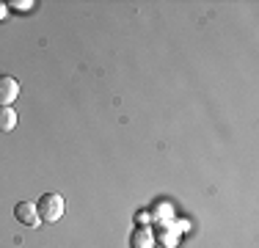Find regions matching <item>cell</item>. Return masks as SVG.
<instances>
[{
	"label": "cell",
	"instance_id": "3",
	"mask_svg": "<svg viewBox=\"0 0 259 248\" xmlns=\"http://www.w3.org/2000/svg\"><path fill=\"white\" fill-rule=\"evenodd\" d=\"M20 97V83L11 74H0V108H11V102Z\"/></svg>",
	"mask_w": 259,
	"mask_h": 248
},
{
	"label": "cell",
	"instance_id": "1",
	"mask_svg": "<svg viewBox=\"0 0 259 248\" xmlns=\"http://www.w3.org/2000/svg\"><path fill=\"white\" fill-rule=\"evenodd\" d=\"M64 210H66V201L61 198L58 193H45L36 201V213H39V221H45V223H55V221H61V215H64Z\"/></svg>",
	"mask_w": 259,
	"mask_h": 248
},
{
	"label": "cell",
	"instance_id": "2",
	"mask_svg": "<svg viewBox=\"0 0 259 248\" xmlns=\"http://www.w3.org/2000/svg\"><path fill=\"white\" fill-rule=\"evenodd\" d=\"M152 234H155V243L160 248H177V243H180V229H177L174 221L157 223V229H152Z\"/></svg>",
	"mask_w": 259,
	"mask_h": 248
},
{
	"label": "cell",
	"instance_id": "4",
	"mask_svg": "<svg viewBox=\"0 0 259 248\" xmlns=\"http://www.w3.org/2000/svg\"><path fill=\"white\" fill-rule=\"evenodd\" d=\"M14 218L22 223V226H39V213H36V204L30 201H20L14 204Z\"/></svg>",
	"mask_w": 259,
	"mask_h": 248
},
{
	"label": "cell",
	"instance_id": "6",
	"mask_svg": "<svg viewBox=\"0 0 259 248\" xmlns=\"http://www.w3.org/2000/svg\"><path fill=\"white\" fill-rule=\"evenodd\" d=\"M14 127H17L14 108H0V133H11Z\"/></svg>",
	"mask_w": 259,
	"mask_h": 248
},
{
	"label": "cell",
	"instance_id": "8",
	"mask_svg": "<svg viewBox=\"0 0 259 248\" xmlns=\"http://www.w3.org/2000/svg\"><path fill=\"white\" fill-rule=\"evenodd\" d=\"M11 6H14V9H30L33 3H30V0H25V3H11Z\"/></svg>",
	"mask_w": 259,
	"mask_h": 248
},
{
	"label": "cell",
	"instance_id": "5",
	"mask_svg": "<svg viewBox=\"0 0 259 248\" xmlns=\"http://www.w3.org/2000/svg\"><path fill=\"white\" fill-rule=\"evenodd\" d=\"M133 248H155V234L149 226H138L133 232Z\"/></svg>",
	"mask_w": 259,
	"mask_h": 248
},
{
	"label": "cell",
	"instance_id": "7",
	"mask_svg": "<svg viewBox=\"0 0 259 248\" xmlns=\"http://www.w3.org/2000/svg\"><path fill=\"white\" fill-rule=\"evenodd\" d=\"M152 215H155V221H171V215H174V210H171V204L168 201H163V204H157L155 210H152Z\"/></svg>",
	"mask_w": 259,
	"mask_h": 248
}]
</instances>
